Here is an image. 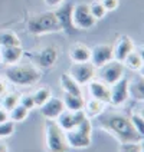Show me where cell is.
Instances as JSON below:
<instances>
[{"label": "cell", "mask_w": 144, "mask_h": 152, "mask_svg": "<svg viewBox=\"0 0 144 152\" xmlns=\"http://www.w3.org/2000/svg\"><path fill=\"white\" fill-rule=\"evenodd\" d=\"M98 125L101 129H104L105 132L111 134L112 136H115L117 139L121 142H143L144 136H141L137 132L130 116L117 112V110H111V112H102L100 116H97Z\"/></svg>", "instance_id": "obj_1"}, {"label": "cell", "mask_w": 144, "mask_h": 152, "mask_svg": "<svg viewBox=\"0 0 144 152\" xmlns=\"http://www.w3.org/2000/svg\"><path fill=\"white\" fill-rule=\"evenodd\" d=\"M4 77L10 83L17 86H32L41 80L42 70L33 63H16L4 69Z\"/></svg>", "instance_id": "obj_2"}, {"label": "cell", "mask_w": 144, "mask_h": 152, "mask_svg": "<svg viewBox=\"0 0 144 152\" xmlns=\"http://www.w3.org/2000/svg\"><path fill=\"white\" fill-rule=\"evenodd\" d=\"M26 30L33 36H42V34L61 32V26L53 10H48V12H42V13L27 17Z\"/></svg>", "instance_id": "obj_3"}, {"label": "cell", "mask_w": 144, "mask_h": 152, "mask_svg": "<svg viewBox=\"0 0 144 152\" xmlns=\"http://www.w3.org/2000/svg\"><path fill=\"white\" fill-rule=\"evenodd\" d=\"M65 132V139L69 148L86 149L92 144V122L91 118H85L81 124L71 128Z\"/></svg>", "instance_id": "obj_4"}, {"label": "cell", "mask_w": 144, "mask_h": 152, "mask_svg": "<svg viewBox=\"0 0 144 152\" xmlns=\"http://www.w3.org/2000/svg\"><path fill=\"white\" fill-rule=\"evenodd\" d=\"M45 149L46 152L69 151V146L65 139V132L53 119H46L45 122Z\"/></svg>", "instance_id": "obj_5"}, {"label": "cell", "mask_w": 144, "mask_h": 152, "mask_svg": "<svg viewBox=\"0 0 144 152\" xmlns=\"http://www.w3.org/2000/svg\"><path fill=\"white\" fill-rule=\"evenodd\" d=\"M126 76V68L123 65V62L112 59L110 62H107L105 65H102L100 68H97V79L102 80L105 85H114L115 82H118L120 79H123Z\"/></svg>", "instance_id": "obj_6"}, {"label": "cell", "mask_w": 144, "mask_h": 152, "mask_svg": "<svg viewBox=\"0 0 144 152\" xmlns=\"http://www.w3.org/2000/svg\"><path fill=\"white\" fill-rule=\"evenodd\" d=\"M30 60L36 68L42 69H51L55 66V63L58 62V48L56 46H45L41 48L39 50H35L30 53Z\"/></svg>", "instance_id": "obj_7"}, {"label": "cell", "mask_w": 144, "mask_h": 152, "mask_svg": "<svg viewBox=\"0 0 144 152\" xmlns=\"http://www.w3.org/2000/svg\"><path fill=\"white\" fill-rule=\"evenodd\" d=\"M72 23L76 30H86L95 26L97 20L91 16L86 3H78L72 6Z\"/></svg>", "instance_id": "obj_8"}, {"label": "cell", "mask_w": 144, "mask_h": 152, "mask_svg": "<svg viewBox=\"0 0 144 152\" xmlns=\"http://www.w3.org/2000/svg\"><path fill=\"white\" fill-rule=\"evenodd\" d=\"M72 6H74V3L64 1L61 6L53 9V13L61 26V32H65L68 36L76 33V27L72 23Z\"/></svg>", "instance_id": "obj_9"}, {"label": "cell", "mask_w": 144, "mask_h": 152, "mask_svg": "<svg viewBox=\"0 0 144 152\" xmlns=\"http://www.w3.org/2000/svg\"><path fill=\"white\" fill-rule=\"evenodd\" d=\"M69 75L82 86V85H86L89 80H92L97 76V68L91 62H78V63L71 65Z\"/></svg>", "instance_id": "obj_10"}, {"label": "cell", "mask_w": 144, "mask_h": 152, "mask_svg": "<svg viewBox=\"0 0 144 152\" xmlns=\"http://www.w3.org/2000/svg\"><path fill=\"white\" fill-rule=\"evenodd\" d=\"M130 98L128 93V79L124 76L118 82L110 86V105L112 106H121L124 105Z\"/></svg>", "instance_id": "obj_11"}, {"label": "cell", "mask_w": 144, "mask_h": 152, "mask_svg": "<svg viewBox=\"0 0 144 152\" xmlns=\"http://www.w3.org/2000/svg\"><path fill=\"white\" fill-rule=\"evenodd\" d=\"M112 59H114V55H112V46L111 45L100 43V45H95L94 48H91L89 62L95 68H100V66L105 65L107 62H110Z\"/></svg>", "instance_id": "obj_12"}, {"label": "cell", "mask_w": 144, "mask_h": 152, "mask_svg": "<svg viewBox=\"0 0 144 152\" xmlns=\"http://www.w3.org/2000/svg\"><path fill=\"white\" fill-rule=\"evenodd\" d=\"M86 118L84 109L82 110H68L65 109L62 113H61L58 118L55 119L56 124L59 125V128L62 131H68L71 128L76 126L78 124H81L84 119Z\"/></svg>", "instance_id": "obj_13"}, {"label": "cell", "mask_w": 144, "mask_h": 152, "mask_svg": "<svg viewBox=\"0 0 144 152\" xmlns=\"http://www.w3.org/2000/svg\"><path fill=\"white\" fill-rule=\"evenodd\" d=\"M86 85H88V92L92 99H97L105 105L110 103V86L108 85H105L102 80L97 79V77H94Z\"/></svg>", "instance_id": "obj_14"}, {"label": "cell", "mask_w": 144, "mask_h": 152, "mask_svg": "<svg viewBox=\"0 0 144 152\" xmlns=\"http://www.w3.org/2000/svg\"><path fill=\"white\" fill-rule=\"evenodd\" d=\"M41 108V115H42L45 119H55L59 116L61 113L65 110V106H64V102L61 98H55V96H51L48 101L43 103Z\"/></svg>", "instance_id": "obj_15"}, {"label": "cell", "mask_w": 144, "mask_h": 152, "mask_svg": "<svg viewBox=\"0 0 144 152\" xmlns=\"http://www.w3.org/2000/svg\"><path fill=\"white\" fill-rule=\"evenodd\" d=\"M134 49H136V48H134L133 40L128 37L127 34H121V36H118L117 42L114 43V46H112L114 59L118 60V62H123V60L127 58L128 53H131Z\"/></svg>", "instance_id": "obj_16"}, {"label": "cell", "mask_w": 144, "mask_h": 152, "mask_svg": "<svg viewBox=\"0 0 144 152\" xmlns=\"http://www.w3.org/2000/svg\"><path fill=\"white\" fill-rule=\"evenodd\" d=\"M1 55V63H6L7 66L16 65L23 58V49L22 46H3L0 48Z\"/></svg>", "instance_id": "obj_17"}, {"label": "cell", "mask_w": 144, "mask_h": 152, "mask_svg": "<svg viewBox=\"0 0 144 152\" xmlns=\"http://www.w3.org/2000/svg\"><path fill=\"white\" fill-rule=\"evenodd\" d=\"M69 58L74 63L78 62H89L91 58V48H88L85 43L75 42L69 48Z\"/></svg>", "instance_id": "obj_18"}, {"label": "cell", "mask_w": 144, "mask_h": 152, "mask_svg": "<svg viewBox=\"0 0 144 152\" xmlns=\"http://www.w3.org/2000/svg\"><path fill=\"white\" fill-rule=\"evenodd\" d=\"M128 93L136 101H144V77L140 75V72H136L133 79H128Z\"/></svg>", "instance_id": "obj_19"}, {"label": "cell", "mask_w": 144, "mask_h": 152, "mask_svg": "<svg viewBox=\"0 0 144 152\" xmlns=\"http://www.w3.org/2000/svg\"><path fill=\"white\" fill-rule=\"evenodd\" d=\"M59 85H61L62 92L72 93V95H76V96H82V89H81V85L78 83L75 79L69 75V73H64V75H61Z\"/></svg>", "instance_id": "obj_20"}, {"label": "cell", "mask_w": 144, "mask_h": 152, "mask_svg": "<svg viewBox=\"0 0 144 152\" xmlns=\"http://www.w3.org/2000/svg\"><path fill=\"white\" fill-rule=\"evenodd\" d=\"M143 63H144L143 55H141V52L136 50V49L131 52V53H128L127 58L123 60L124 68L130 69L131 72H140L143 69Z\"/></svg>", "instance_id": "obj_21"}, {"label": "cell", "mask_w": 144, "mask_h": 152, "mask_svg": "<svg viewBox=\"0 0 144 152\" xmlns=\"http://www.w3.org/2000/svg\"><path fill=\"white\" fill-rule=\"evenodd\" d=\"M62 102H64V106L65 109L68 110H82L85 106V99L82 96H76L72 93H66L64 92L62 95Z\"/></svg>", "instance_id": "obj_22"}, {"label": "cell", "mask_w": 144, "mask_h": 152, "mask_svg": "<svg viewBox=\"0 0 144 152\" xmlns=\"http://www.w3.org/2000/svg\"><path fill=\"white\" fill-rule=\"evenodd\" d=\"M104 110H105V103L97 101V99L91 98L88 102H85L84 112L86 115V118H97V116L101 115Z\"/></svg>", "instance_id": "obj_23"}, {"label": "cell", "mask_w": 144, "mask_h": 152, "mask_svg": "<svg viewBox=\"0 0 144 152\" xmlns=\"http://www.w3.org/2000/svg\"><path fill=\"white\" fill-rule=\"evenodd\" d=\"M3 46H22L20 39L13 30L1 29L0 30V48Z\"/></svg>", "instance_id": "obj_24"}, {"label": "cell", "mask_w": 144, "mask_h": 152, "mask_svg": "<svg viewBox=\"0 0 144 152\" xmlns=\"http://www.w3.org/2000/svg\"><path fill=\"white\" fill-rule=\"evenodd\" d=\"M1 108L4 110H10L12 108H15L17 103H19V98H20V93L17 92H4L1 96Z\"/></svg>", "instance_id": "obj_25"}, {"label": "cell", "mask_w": 144, "mask_h": 152, "mask_svg": "<svg viewBox=\"0 0 144 152\" xmlns=\"http://www.w3.org/2000/svg\"><path fill=\"white\" fill-rule=\"evenodd\" d=\"M27 113H29V110L26 109V108H23L22 105L17 103L15 108H12V109L7 112V116L12 122L16 124V122H23L26 119V116H27Z\"/></svg>", "instance_id": "obj_26"}, {"label": "cell", "mask_w": 144, "mask_h": 152, "mask_svg": "<svg viewBox=\"0 0 144 152\" xmlns=\"http://www.w3.org/2000/svg\"><path fill=\"white\" fill-rule=\"evenodd\" d=\"M32 96H33L35 105H36V106H42L43 103L52 96V92L48 86H41L39 89H36V91L32 93Z\"/></svg>", "instance_id": "obj_27"}, {"label": "cell", "mask_w": 144, "mask_h": 152, "mask_svg": "<svg viewBox=\"0 0 144 152\" xmlns=\"http://www.w3.org/2000/svg\"><path fill=\"white\" fill-rule=\"evenodd\" d=\"M88 9H89V13L95 20H101L104 19V16L107 15V10L104 9V6L101 4L100 0H92L91 3H88Z\"/></svg>", "instance_id": "obj_28"}, {"label": "cell", "mask_w": 144, "mask_h": 152, "mask_svg": "<svg viewBox=\"0 0 144 152\" xmlns=\"http://www.w3.org/2000/svg\"><path fill=\"white\" fill-rule=\"evenodd\" d=\"M130 121L133 124V126L136 129L137 132L140 134L141 136H144V118L140 112H133L131 116H130Z\"/></svg>", "instance_id": "obj_29"}, {"label": "cell", "mask_w": 144, "mask_h": 152, "mask_svg": "<svg viewBox=\"0 0 144 152\" xmlns=\"http://www.w3.org/2000/svg\"><path fill=\"white\" fill-rule=\"evenodd\" d=\"M118 152H143V142H121Z\"/></svg>", "instance_id": "obj_30"}, {"label": "cell", "mask_w": 144, "mask_h": 152, "mask_svg": "<svg viewBox=\"0 0 144 152\" xmlns=\"http://www.w3.org/2000/svg\"><path fill=\"white\" fill-rule=\"evenodd\" d=\"M15 132V122H12L10 119L0 122V138H7Z\"/></svg>", "instance_id": "obj_31"}, {"label": "cell", "mask_w": 144, "mask_h": 152, "mask_svg": "<svg viewBox=\"0 0 144 152\" xmlns=\"http://www.w3.org/2000/svg\"><path fill=\"white\" fill-rule=\"evenodd\" d=\"M19 105H22L23 108H26L27 110H32L36 106L33 101V96L32 93H25V95H20L19 98Z\"/></svg>", "instance_id": "obj_32"}, {"label": "cell", "mask_w": 144, "mask_h": 152, "mask_svg": "<svg viewBox=\"0 0 144 152\" xmlns=\"http://www.w3.org/2000/svg\"><path fill=\"white\" fill-rule=\"evenodd\" d=\"M100 1H101V4L104 6V9H105L107 12L115 10L120 4V0H100Z\"/></svg>", "instance_id": "obj_33"}, {"label": "cell", "mask_w": 144, "mask_h": 152, "mask_svg": "<svg viewBox=\"0 0 144 152\" xmlns=\"http://www.w3.org/2000/svg\"><path fill=\"white\" fill-rule=\"evenodd\" d=\"M64 1H66V0H43V3H45L49 9H52V10L56 9L58 6H61Z\"/></svg>", "instance_id": "obj_34"}, {"label": "cell", "mask_w": 144, "mask_h": 152, "mask_svg": "<svg viewBox=\"0 0 144 152\" xmlns=\"http://www.w3.org/2000/svg\"><path fill=\"white\" fill-rule=\"evenodd\" d=\"M4 92H7V85H6V80L0 76V96Z\"/></svg>", "instance_id": "obj_35"}, {"label": "cell", "mask_w": 144, "mask_h": 152, "mask_svg": "<svg viewBox=\"0 0 144 152\" xmlns=\"http://www.w3.org/2000/svg\"><path fill=\"white\" fill-rule=\"evenodd\" d=\"M9 116H7V110H4L1 108V105H0V122H4V121H7Z\"/></svg>", "instance_id": "obj_36"}, {"label": "cell", "mask_w": 144, "mask_h": 152, "mask_svg": "<svg viewBox=\"0 0 144 152\" xmlns=\"http://www.w3.org/2000/svg\"><path fill=\"white\" fill-rule=\"evenodd\" d=\"M0 152H7V146L0 142Z\"/></svg>", "instance_id": "obj_37"}, {"label": "cell", "mask_w": 144, "mask_h": 152, "mask_svg": "<svg viewBox=\"0 0 144 152\" xmlns=\"http://www.w3.org/2000/svg\"><path fill=\"white\" fill-rule=\"evenodd\" d=\"M0 63H1V55H0Z\"/></svg>", "instance_id": "obj_38"}]
</instances>
